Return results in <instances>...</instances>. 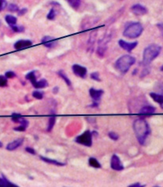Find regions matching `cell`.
Instances as JSON below:
<instances>
[{
    "label": "cell",
    "instance_id": "1",
    "mask_svg": "<svg viewBox=\"0 0 163 187\" xmlns=\"http://www.w3.org/2000/svg\"><path fill=\"white\" fill-rule=\"evenodd\" d=\"M133 130H134L136 137L140 144H144L147 137L151 134V129L148 123L143 118H138L133 123Z\"/></svg>",
    "mask_w": 163,
    "mask_h": 187
},
{
    "label": "cell",
    "instance_id": "2",
    "mask_svg": "<svg viewBox=\"0 0 163 187\" xmlns=\"http://www.w3.org/2000/svg\"><path fill=\"white\" fill-rule=\"evenodd\" d=\"M161 51V48L158 44H151L144 49L143 55V65H149L154 59L158 57Z\"/></svg>",
    "mask_w": 163,
    "mask_h": 187
},
{
    "label": "cell",
    "instance_id": "3",
    "mask_svg": "<svg viewBox=\"0 0 163 187\" xmlns=\"http://www.w3.org/2000/svg\"><path fill=\"white\" fill-rule=\"evenodd\" d=\"M136 62V59L131 55H125L119 58L115 62V68L119 72L122 73H125L129 71L133 65Z\"/></svg>",
    "mask_w": 163,
    "mask_h": 187
},
{
    "label": "cell",
    "instance_id": "4",
    "mask_svg": "<svg viewBox=\"0 0 163 187\" xmlns=\"http://www.w3.org/2000/svg\"><path fill=\"white\" fill-rule=\"evenodd\" d=\"M143 31V28L140 22H133L125 27L123 35L129 39H136L141 35Z\"/></svg>",
    "mask_w": 163,
    "mask_h": 187
},
{
    "label": "cell",
    "instance_id": "5",
    "mask_svg": "<svg viewBox=\"0 0 163 187\" xmlns=\"http://www.w3.org/2000/svg\"><path fill=\"white\" fill-rule=\"evenodd\" d=\"M110 39H111V33L108 32L99 41V45H98V48H97L96 52L97 55H99V57H103L104 56L106 50H107L108 43H109Z\"/></svg>",
    "mask_w": 163,
    "mask_h": 187
},
{
    "label": "cell",
    "instance_id": "6",
    "mask_svg": "<svg viewBox=\"0 0 163 187\" xmlns=\"http://www.w3.org/2000/svg\"><path fill=\"white\" fill-rule=\"evenodd\" d=\"M76 142L82 144L84 146L91 147L92 145V133L90 131H85L82 134L76 138Z\"/></svg>",
    "mask_w": 163,
    "mask_h": 187
},
{
    "label": "cell",
    "instance_id": "7",
    "mask_svg": "<svg viewBox=\"0 0 163 187\" xmlns=\"http://www.w3.org/2000/svg\"><path fill=\"white\" fill-rule=\"evenodd\" d=\"M110 167L113 170L117 171H121L124 170V166L121 161L120 158L117 155H113L111 157V160H110Z\"/></svg>",
    "mask_w": 163,
    "mask_h": 187
},
{
    "label": "cell",
    "instance_id": "8",
    "mask_svg": "<svg viewBox=\"0 0 163 187\" xmlns=\"http://www.w3.org/2000/svg\"><path fill=\"white\" fill-rule=\"evenodd\" d=\"M72 69H73V72L76 76H78V77H82V78L86 77L87 72H88L86 67L81 66V65L74 64Z\"/></svg>",
    "mask_w": 163,
    "mask_h": 187
},
{
    "label": "cell",
    "instance_id": "9",
    "mask_svg": "<svg viewBox=\"0 0 163 187\" xmlns=\"http://www.w3.org/2000/svg\"><path fill=\"white\" fill-rule=\"evenodd\" d=\"M119 46L121 48H123L124 50L127 51L129 52H131L137 46L138 44V42L136 41V42H133V43H129V42H126V41L123 40V39H120L118 41Z\"/></svg>",
    "mask_w": 163,
    "mask_h": 187
},
{
    "label": "cell",
    "instance_id": "10",
    "mask_svg": "<svg viewBox=\"0 0 163 187\" xmlns=\"http://www.w3.org/2000/svg\"><path fill=\"white\" fill-rule=\"evenodd\" d=\"M32 45V42L29 39H21V40L17 41L16 43L14 44V48L16 50L20 51L25 49V48H29Z\"/></svg>",
    "mask_w": 163,
    "mask_h": 187
},
{
    "label": "cell",
    "instance_id": "11",
    "mask_svg": "<svg viewBox=\"0 0 163 187\" xmlns=\"http://www.w3.org/2000/svg\"><path fill=\"white\" fill-rule=\"evenodd\" d=\"M131 10L134 15H137V16H142V15H146L147 13V9L143 6L140 5V4H136L133 5L131 7Z\"/></svg>",
    "mask_w": 163,
    "mask_h": 187
},
{
    "label": "cell",
    "instance_id": "12",
    "mask_svg": "<svg viewBox=\"0 0 163 187\" xmlns=\"http://www.w3.org/2000/svg\"><path fill=\"white\" fill-rule=\"evenodd\" d=\"M89 94L93 101L99 102L102 98V94H103V91L101 89H95L94 88H92V89H89Z\"/></svg>",
    "mask_w": 163,
    "mask_h": 187
},
{
    "label": "cell",
    "instance_id": "13",
    "mask_svg": "<svg viewBox=\"0 0 163 187\" xmlns=\"http://www.w3.org/2000/svg\"><path fill=\"white\" fill-rule=\"evenodd\" d=\"M42 44L44 45L45 47H47L48 48H52L56 46L57 44V39L54 37H51V36H44V37L42 39Z\"/></svg>",
    "mask_w": 163,
    "mask_h": 187
},
{
    "label": "cell",
    "instance_id": "14",
    "mask_svg": "<svg viewBox=\"0 0 163 187\" xmlns=\"http://www.w3.org/2000/svg\"><path fill=\"white\" fill-rule=\"evenodd\" d=\"M23 142H24L23 138H18V139L9 143V144L6 145V149L9 150V151H14V150L19 148V147L23 144Z\"/></svg>",
    "mask_w": 163,
    "mask_h": 187
},
{
    "label": "cell",
    "instance_id": "15",
    "mask_svg": "<svg viewBox=\"0 0 163 187\" xmlns=\"http://www.w3.org/2000/svg\"><path fill=\"white\" fill-rule=\"evenodd\" d=\"M156 108L152 106H144L140 110L139 113L142 115H151L155 112Z\"/></svg>",
    "mask_w": 163,
    "mask_h": 187
},
{
    "label": "cell",
    "instance_id": "16",
    "mask_svg": "<svg viewBox=\"0 0 163 187\" xmlns=\"http://www.w3.org/2000/svg\"><path fill=\"white\" fill-rule=\"evenodd\" d=\"M150 96L151 98L156 102V103H159L161 108L163 109V96L162 95L159 94V93H150Z\"/></svg>",
    "mask_w": 163,
    "mask_h": 187
},
{
    "label": "cell",
    "instance_id": "17",
    "mask_svg": "<svg viewBox=\"0 0 163 187\" xmlns=\"http://www.w3.org/2000/svg\"><path fill=\"white\" fill-rule=\"evenodd\" d=\"M97 36V30L93 31V32H91L89 36V39H88V50H92V48L94 47L95 44V38Z\"/></svg>",
    "mask_w": 163,
    "mask_h": 187
},
{
    "label": "cell",
    "instance_id": "18",
    "mask_svg": "<svg viewBox=\"0 0 163 187\" xmlns=\"http://www.w3.org/2000/svg\"><path fill=\"white\" fill-rule=\"evenodd\" d=\"M33 87L35 89H43V88H46L48 86V83H47V80L45 79H41L40 81H36V82H34L32 84Z\"/></svg>",
    "mask_w": 163,
    "mask_h": 187
},
{
    "label": "cell",
    "instance_id": "19",
    "mask_svg": "<svg viewBox=\"0 0 163 187\" xmlns=\"http://www.w3.org/2000/svg\"><path fill=\"white\" fill-rule=\"evenodd\" d=\"M40 159H41L43 161H44V162L47 163V164H53V165H56V166H65V165H66V164H64V163L58 162V161H57V160H51V159L47 158V157L42 156H40Z\"/></svg>",
    "mask_w": 163,
    "mask_h": 187
},
{
    "label": "cell",
    "instance_id": "20",
    "mask_svg": "<svg viewBox=\"0 0 163 187\" xmlns=\"http://www.w3.org/2000/svg\"><path fill=\"white\" fill-rule=\"evenodd\" d=\"M17 187L18 185L12 182H9L5 177L3 178H0V187Z\"/></svg>",
    "mask_w": 163,
    "mask_h": 187
},
{
    "label": "cell",
    "instance_id": "21",
    "mask_svg": "<svg viewBox=\"0 0 163 187\" xmlns=\"http://www.w3.org/2000/svg\"><path fill=\"white\" fill-rule=\"evenodd\" d=\"M88 164H89V165L91 166V167H92V168H102V166H101L100 163L95 158H93V157H91V158H89V160H88Z\"/></svg>",
    "mask_w": 163,
    "mask_h": 187
},
{
    "label": "cell",
    "instance_id": "22",
    "mask_svg": "<svg viewBox=\"0 0 163 187\" xmlns=\"http://www.w3.org/2000/svg\"><path fill=\"white\" fill-rule=\"evenodd\" d=\"M56 122V118L55 115H52L49 118V121H48V126H47V132H50L52 130V129L54 128V126Z\"/></svg>",
    "mask_w": 163,
    "mask_h": 187
},
{
    "label": "cell",
    "instance_id": "23",
    "mask_svg": "<svg viewBox=\"0 0 163 187\" xmlns=\"http://www.w3.org/2000/svg\"><path fill=\"white\" fill-rule=\"evenodd\" d=\"M5 21L6 22V23H7L8 25H10H10H16L17 18H15V17L13 16V15H8L6 16Z\"/></svg>",
    "mask_w": 163,
    "mask_h": 187
},
{
    "label": "cell",
    "instance_id": "24",
    "mask_svg": "<svg viewBox=\"0 0 163 187\" xmlns=\"http://www.w3.org/2000/svg\"><path fill=\"white\" fill-rule=\"evenodd\" d=\"M58 74L59 75L60 77H62V78L63 79V80L65 81V82L66 83L67 85L68 86H71V81H70V80L69 79V77H67L66 74V73H65L63 70H59V71L58 72Z\"/></svg>",
    "mask_w": 163,
    "mask_h": 187
},
{
    "label": "cell",
    "instance_id": "25",
    "mask_svg": "<svg viewBox=\"0 0 163 187\" xmlns=\"http://www.w3.org/2000/svg\"><path fill=\"white\" fill-rule=\"evenodd\" d=\"M66 1L74 9H78L81 6V0H66Z\"/></svg>",
    "mask_w": 163,
    "mask_h": 187
},
{
    "label": "cell",
    "instance_id": "26",
    "mask_svg": "<svg viewBox=\"0 0 163 187\" xmlns=\"http://www.w3.org/2000/svg\"><path fill=\"white\" fill-rule=\"evenodd\" d=\"M36 71H31L29 72V73H27L26 74V79H28L29 81H30L31 83H32V85L34 83V82H36Z\"/></svg>",
    "mask_w": 163,
    "mask_h": 187
},
{
    "label": "cell",
    "instance_id": "27",
    "mask_svg": "<svg viewBox=\"0 0 163 187\" xmlns=\"http://www.w3.org/2000/svg\"><path fill=\"white\" fill-rule=\"evenodd\" d=\"M43 95H44L43 92L40 91V90H36L32 93V96L37 100H42L43 98Z\"/></svg>",
    "mask_w": 163,
    "mask_h": 187
},
{
    "label": "cell",
    "instance_id": "28",
    "mask_svg": "<svg viewBox=\"0 0 163 187\" xmlns=\"http://www.w3.org/2000/svg\"><path fill=\"white\" fill-rule=\"evenodd\" d=\"M11 29L14 32H22L25 30V28L23 26H18V25H10Z\"/></svg>",
    "mask_w": 163,
    "mask_h": 187
},
{
    "label": "cell",
    "instance_id": "29",
    "mask_svg": "<svg viewBox=\"0 0 163 187\" xmlns=\"http://www.w3.org/2000/svg\"><path fill=\"white\" fill-rule=\"evenodd\" d=\"M7 85V78L5 76L0 75V87H6Z\"/></svg>",
    "mask_w": 163,
    "mask_h": 187
},
{
    "label": "cell",
    "instance_id": "30",
    "mask_svg": "<svg viewBox=\"0 0 163 187\" xmlns=\"http://www.w3.org/2000/svg\"><path fill=\"white\" fill-rule=\"evenodd\" d=\"M22 117V114H18V113H14V114H12L11 118H12L13 122H15V123H18V122H19V119H20Z\"/></svg>",
    "mask_w": 163,
    "mask_h": 187
},
{
    "label": "cell",
    "instance_id": "31",
    "mask_svg": "<svg viewBox=\"0 0 163 187\" xmlns=\"http://www.w3.org/2000/svg\"><path fill=\"white\" fill-rule=\"evenodd\" d=\"M56 17V12L54 9H51L48 13L47 18L48 20H54Z\"/></svg>",
    "mask_w": 163,
    "mask_h": 187
},
{
    "label": "cell",
    "instance_id": "32",
    "mask_svg": "<svg viewBox=\"0 0 163 187\" xmlns=\"http://www.w3.org/2000/svg\"><path fill=\"white\" fill-rule=\"evenodd\" d=\"M108 136L109 137L110 139H112L113 141H117L119 139V135L117 134H116L115 132H109L108 134Z\"/></svg>",
    "mask_w": 163,
    "mask_h": 187
},
{
    "label": "cell",
    "instance_id": "33",
    "mask_svg": "<svg viewBox=\"0 0 163 187\" xmlns=\"http://www.w3.org/2000/svg\"><path fill=\"white\" fill-rule=\"evenodd\" d=\"M91 77L92 79H93L94 81H100V77H99V74L98 72H94L91 74Z\"/></svg>",
    "mask_w": 163,
    "mask_h": 187
},
{
    "label": "cell",
    "instance_id": "34",
    "mask_svg": "<svg viewBox=\"0 0 163 187\" xmlns=\"http://www.w3.org/2000/svg\"><path fill=\"white\" fill-rule=\"evenodd\" d=\"M8 10L11 12H16V11H18V6L14 4H10L8 6Z\"/></svg>",
    "mask_w": 163,
    "mask_h": 187
},
{
    "label": "cell",
    "instance_id": "35",
    "mask_svg": "<svg viewBox=\"0 0 163 187\" xmlns=\"http://www.w3.org/2000/svg\"><path fill=\"white\" fill-rule=\"evenodd\" d=\"M15 76H16V74L13 71H7L5 73V77H6V78H13V77H14Z\"/></svg>",
    "mask_w": 163,
    "mask_h": 187
},
{
    "label": "cell",
    "instance_id": "36",
    "mask_svg": "<svg viewBox=\"0 0 163 187\" xmlns=\"http://www.w3.org/2000/svg\"><path fill=\"white\" fill-rule=\"evenodd\" d=\"M159 91V94L162 95L163 96V82H161L158 85V89H157Z\"/></svg>",
    "mask_w": 163,
    "mask_h": 187
},
{
    "label": "cell",
    "instance_id": "37",
    "mask_svg": "<svg viewBox=\"0 0 163 187\" xmlns=\"http://www.w3.org/2000/svg\"><path fill=\"white\" fill-rule=\"evenodd\" d=\"M25 151L28 152L29 153L32 154V155H36V151L32 148H30V147H27V148H25Z\"/></svg>",
    "mask_w": 163,
    "mask_h": 187
},
{
    "label": "cell",
    "instance_id": "38",
    "mask_svg": "<svg viewBox=\"0 0 163 187\" xmlns=\"http://www.w3.org/2000/svg\"><path fill=\"white\" fill-rule=\"evenodd\" d=\"M6 6V2L5 0H0V11L2 10Z\"/></svg>",
    "mask_w": 163,
    "mask_h": 187
},
{
    "label": "cell",
    "instance_id": "39",
    "mask_svg": "<svg viewBox=\"0 0 163 187\" xmlns=\"http://www.w3.org/2000/svg\"><path fill=\"white\" fill-rule=\"evenodd\" d=\"M26 129L27 128H25V127H23L22 125H21V126H19V127L14 128V130H17V131H25Z\"/></svg>",
    "mask_w": 163,
    "mask_h": 187
},
{
    "label": "cell",
    "instance_id": "40",
    "mask_svg": "<svg viewBox=\"0 0 163 187\" xmlns=\"http://www.w3.org/2000/svg\"><path fill=\"white\" fill-rule=\"evenodd\" d=\"M129 186L130 187H141V186H145V185H141V184L139 183V182H136V183L132 184V185H130Z\"/></svg>",
    "mask_w": 163,
    "mask_h": 187
},
{
    "label": "cell",
    "instance_id": "41",
    "mask_svg": "<svg viewBox=\"0 0 163 187\" xmlns=\"http://www.w3.org/2000/svg\"><path fill=\"white\" fill-rule=\"evenodd\" d=\"M157 27H158V29H159V30L161 31V35H162V36H163V24L162 23L158 24V25H157Z\"/></svg>",
    "mask_w": 163,
    "mask_h": 187
},
{
    "label": "cell",
    "instance_id": "42",
    "mask_svg": "<svg viewBox=\"0 0 163 187\" xmlns=\"http://www.w3.org/2000/svg\"><path fill=\"white\" fill-rule=\"evenodd\" d=\"M27 12V9H25V8H24V9H22L21 10H19V13H18V15H24L25 14V13Z\"/></svg>",
    "mask_w": 163,
    "mask_h": 187
},
{
    "label": "cell",
    "instance_id": "43",
    "mask_svg": "<svg viewBox=\"0 0 163 187\" xmlns=\"http://www.w3.org/2000/svg\"><path fill=\"white\" fill-rule=\"evenodd\" d=\"M2 143L0 142V148H2Z\"/></svg>",
    "mask_w": 163,
    "mask_h": 187
},
{
    "label": "cell",
    "instance_id": "44",
    "mask_svg": "<svg viewBox=\"0 0 163 187\" xmlns=\"http://www.w3.org/2000/svg\"><path fill=\"white\" fill-rule=\"evenodd\" d=\"M161 71H163V66L161 67Z\"/></svg>",
    "mask_w": 163,
    "mask_h": 187
}]
</instances>
